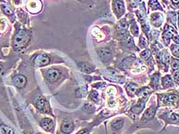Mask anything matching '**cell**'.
<instances>
[{
    "mask_svg": "<svg viewBox=\"0 0 179 134\" xmlns=\"http://www.w3.org/2000/svg\"><path fill=\"white\" fill-rule=\"evenodd\" d=\"M30 41V36L26 31L19 30L15 34L13 41V46L15 50H21L28 45Z\"/></svg>",
    "mask_w": 179,
    "mask_h": 134,
    "instance_id": "6da1fadb",
    "label": "cell"
},
{
    "mask_svg": "<svg viewBox=\"0 0 179 134\" xmlns=\"http://www.w3.org/2000/svg\"><path fill=\"white\" fill-rule=\"evenodd\" d=\"M35 104L36 107L41 111V112H44V113H48L50 111V107L48 104L47 103V101L45 100V99L41 97V96H39L38 98L36 99L35 101Z\"/></svg>",
    "mask_w": 179,
    "mask_h": 134,
    "instance_id": "7a4b0ae2",
    "label": "cell"
},
{
    "mask_svg": "<svg viewBox=\"0 0 179 134\" xmlns=\"http://www.w3.org/2000/svg\"><path fill=\"white\" fill-rule=\"evenodd\" d=\"M98 56L103 62H108L113 56V52H111L109 48H100L97 51Z\"/></svg>",
    "mask_w": 179,
    "mask_h": 134,
    "instance_id": "3957f363",
    "label": "cell"
},
{
    "mask_svg": "<svg viewBox=\"0 0 179 134\" xmlns=\"http://www.w3.org/2000/svg\"><path fill=\"white\" fill-rule=\"evenodd\" d=\"M73 129H74V124L71 119H65L63 121L61 127V129L64 133L70 134L73 132Z\"/></svg>",
    "mask_w": 179,
    "mask_h": 134,
    "instance_id": "277c9868",
    "label": "cell"
},
{
    "mask_svg": "<svg viewBox=\"0 0 179 134\" xmlns=\"http://www.w3.org/2000/svg\"><path fill=\"white\" fill-rule=\"evenodd\" d=\"M113 10L118 18H120L123 14L125 8L122 0H113Z\"/></svg>",
    "mask_w": 179,
    "mask_h": 134,
    "instance_id": "5b68a950",
    "label": "cell"
},
{
    "mask_svg": "<svg viewBox=\"0 0 179 134\" xmlns=\"http://www.w3.org/2000/svg\"><path fill=\"white\" fill-rule=\"evenodd\" d=\"M178 100L179 97L178 95H176V94H168L164 96V98H163V103L165 105H168V106H172V105H174L175 104H177L178 101Z\"/></svg>",
    "mask_w": 179,
    "mask_h": 134,
    "instance_id": "8992f818",
    "label": "cell"
},
{
    "mask_svg": "<svg viewBox=\"0 0 179 134\" xmlns=\"http://www.w3.org/2000/svg\"><path fill=\"white\" fill-rule=\"evenodd\" d=\"M50 62L49 57L47 55H38L34 60V63L36 67H43L48 64Z\"/></svg>",
    "mask_w": 179,
    "mask_h": 134,
    "instance_id": "52a82bcc",
    "label": "cell"
},
{
    "mask_svg": "<svg viewBox=\"0 0 179 134\" xmlns=\"http://www.w3.org/2000/svg\"><path fill=\"white\" fill-rule=\"evenodd\" d=\"M41 127L46 131H52L54 129V122L49 118H44L41 120Z\"/></svg>",
    "mask_w": 179,
    "mask_h": 134,
    "instance_id": "ba28073f",
    "label": "cell"
},
{
    "mask_svg": "<svg viewBox=\"0 0 179 134\" xmlns=\"http://www.w3.org/2000/svg\"><path fill=\"white\" fill-rule=\"evenodd\" d=\"M13 82L17 87L21 88V87H24L25 86L26 83H27V79L25 76L19 74L13 78Z\"/></svg>",
    "mask_w": 179,
    "mask_h": 134,
    "instance_id": "9c48e42d",
    "label": "cell"
},
{
    "mask_svg": "<svg viewBox=\"0 0 179 134\" xmlns=\"http://www.w3.org/2000/svg\"><path fill=\"white\" fill-rule=\"evenodd\" d=\"M59 76H60V72L56 69H50L47 71V74H46L47 79L51 82L56 80L59 78Z\"/></svg>",
    "mask_w": 179,
    "mask_h": 134,
    "instance_id": "30bf717a",
    "label": "cell"
},
{
    "mask_svg": "<svg viewBox=\"0 0 179 134\" xmlns=\"http://www.w3.org/2000/svg\"><path fill=\"white\" fill-rule=\"evenodd\" d=\"M78 67H79V68L83 72H84L86 74L91 73L94 70V68L90 64L87 63V62H80V63H78Z\"/></svg>",
    "mask_w": 179,
    "mask_h": 134,
    "instance_id": "8fae6325",
    "label": "cell"
},
{
    "mask_svg": "<svg viewBox=\"0 0 179 134\" xmlns=\"http://www.w3.org/2000/svg\"><path fill=\"white\" fill-rule=\"evenodd\" d=\"M136 94L137 96H139V98L146 101V100L148 98V96H149L150 94V90L148 89V87H143L142 89L138 90L136 92Z\"/></svg>",
    "mask_w": 179,
    "mask_h": 134,
    "instance_id": "7c38bea8",
    "label": "cell"
},
{
    "mask_svg": "<svg viewBox=\"0 0 179 134\" xmlns=\"http://www.w3.org/2000/svg\"><path fill=\"white\" fill-rule=\"evenodd\" d=\"M123 124H124V120L123 118H117L116 119L112 122L111 123V127L113 130L115 131H119L123 127Z\"/></svg>",
    "mask_w": 179,
    "mask_h": 134,
    "instance_id": "4fadbf2b",
    "label": "cell"
},
{
    "mask_svg": "<svg viewBox=\"0 0 179 134\" xmlns=\"http://www.w3.org/2000/svg\"><path fill=\"white\" fill-rule=\"evenodd\" d=\"M41 3L38 0H31L29 1L28 3V9L31 10L33 12H38L40 9H41Z\"/></svg>",
    "mask_w": 179,
    "mask_h": 134,
    "instance_id": "5bb4252c",
    "label": "cell"
},
{
    "mask_svg": "<svg viewBox=\"0 0 179 134\" xmlns=\"http://www.w3.org/2000/svg\"><path fill=\"white\" fill-rule=\"evenodd\" d=\"M156 114V108L154 107H151L148 109H147L146 112L144 113L143 120H149L154 117V116Z\"/></svg>",
    "mask_w": 179,
    "mask_h": 134,
    "instance_id": "9a60e30c",
    "label": "cell"
},
{
    "mask_svg": "<svg viewBox=\"0 0 179 134\" xmlns=\"http://www.w3.org/2000/svg\"><path fill=\"white\" fill-rule=\"evenodd\" d=\"M145 107V100H140L136 104H135L134 106H132V111L134 113H137L139 114L142 111V110Z\"/></svg>",
    "mask_w": 179,
    "mask_h": 134,
    "instance_id": "2e32d148",
    "label": "cell"
},
{
    "mask_svg": "<svg viewBox=\"0 0 179 134\" xmlns=\"http://www.w3.org/2000/svg\"><path fill=\"white\" fill-rule=\"evenodd\" d=\"M152 22L154 25L159 26L162 22V16L160 14H153L152 15Z\"/></svg>",
    "mask_w": 179,
    "mask_h": 134,
    "instance_id": "e0dca14e",
    "label": "cell"
},
{
    "mask_svg": "<svg viewBox=\"0 0 179 134\" xmlns=\"http://www.w3.org/2000/svg\"><path fill=\"white\" fill-rule=\"evenodd\" d=\"M0 134H14V133L10 127L5 125H2L0 127Z\"/></svg>",
    "mask_w": 179,
    "mask_h": 134,
    "instance_id": "ac0fdd59",
    "label": "cell"
},
{
    "mask_svg": "<svg viewBox=\"0 0 179 134\" xmlns=\"http://www.w3.org/2000/svg\"><path fill=\"white\" fill-rule=\"evenodd\" d=\"M162 84L164 87H172L174 85V83L169 76H165L162 79Z\"/></svg>",
    "mask_w": 179,
    "mask_h": 134,
    "instance_id": "d6986e66",
    "label": "cell"
},
{
    "mask_svg": "<svg viewBox=\"0 0 179 134\" xmlns=\"http://www.w3.org/2000/svg\"><path fill=\"white\" fill-rule=\"evenodd\" d=\"M168 119L172 123H177L179 122V115L174 113H170L168 115Z\"/></svg>",
    "mask_w": 179,
    "mask_h": 134,
    "instance_id": "ffe728a7",
    "label": "cell"
},
{
    "mask_svg": "<svg viewBox=\"0 0 179 134\" xmlns=\"http://www.w3.org/2000/svg\"><path fill=\"white\" fill-rule=\"evenodd\" d=\"M149 5H150V7H151L153 10L162 9V8H161L160 5L158 4L157 0H150V2H149Z\"/></svg>",
    "mask_w": 179,
    "mask_h": 134,
    "instance_id": "44dd1931",
    "label": "cell"
},
{
    "mask_svg": "<svg viewBox=\"0 0 179 134\" xmlns=\"http://www.w3.org/2000/svg\"><path fill=\"white\" fill-rule=\"evenodd\" d=\"M137 88V85L133 84V83H130L129 84L126 86V90H127L128 93L130 94H132L136 91V90Z\"/></svg>",
    "mask_w": 179,
    "mask_h": 134,
    "instance_id": "7402d4cb",
    "label": "cell"
},
{
    "mask_svg": "<svg viewBox=\"0 0 179 134\" xmlns=\"http://www.w3.org/2000/svg\"><path fill=\"white\" fill-rule=\"evenodd\" d=\"M90 98L93 101L97 102L98 101V98H99V94L97 91H92L90 94Z\"/></svg>",
    "mask_w": 179,
    "mask_h": 134,
    "instance_id": "603a6c76",
    "label": "cell"
},
{
    "mask_svg": "<svg viewBox=\"0 0 179 134\" xmlns=\"http://www.w3.org/2000/svg\"><path fill=\"white\" fill-rule=\"evenodd\" d=\"M125 42L129 46L133 45V40H132V38H131V36H130L129 35H126V36Z\"/></svg>",
    "mask_w": 179,
    "mask_h": 134,
    "instance_id": "cb8c5ba5",
    "label": "cell"
},
{
    "mask_svg": "<svg viewBox=\"0 0 179 134\" xmlns=\"http://www.w3.org/2000/svg\"><path fill=\"white\" fill-rule=\"evenodd\" d=\"M172 52L174 55L177 57H179V46H172Z\"/></svg>",
    "mask_w": 179,
    "mask_h": 134,
    "instance_id": "d4e9b609",
    "label": "cell"
},
{
    "mask_svg": "<svg viewBox=\"0 0 179 134\" xmlns=\"http://www.w3.org/2000/svg\"><path fill=\"white\" fill-rule=\"evenodd\" d=\"M149 54H150V52H149L148 50H145L144 52H142L141 54H140V56H141L142 58L146 59L148 58V56H149Z\"/></svg>",
    "mask_w": 179,
    "mask_h": 134,
    "instance_id": "484cf974",
    "label": "cell"
},
{
    "mask_svg": "<svg viewBox=\"0 0 179 134\" xmlns=\"http://www.w3.org/2000/svg\"><path fill=\"white\" fill-rule=\"evenodd\" d=\"M118 26H119V28H120L121 29H123V30H126V28H127L128 27V25L127 23L126 22V21H121L120 23H119V25H118Z\"/></svg>",
    "mask_w": 179,
    "mask_h": 134,
    "instance_id": "4316f807",
    "label": "cell"
},
{
    "mask_svg": "<svg viewBox=\"0 0 179 134\" xmlns=\"http://www.w3.org/2000/svg\"><path fill=\"white\" fill-rule=\"evenodd\" d=\"M139 45H140V47L141 48L146 47V45H147V41H146V38H145L144 36H141V38H140V43H139Z\"/></svg>",
    "mask_w": 179,
    "mask_h": 134,
    "instance_id": "83f0119b",
    "label": "cell"
},
{
    "mask_svg": "<svg viewBox=\"0 0 179 134\" xmlns=\"http://www.w3.org/2000/svg\"><path fill=\"white\" fill-rule=\"evenodd\" d=\"M2 9H3V11L5 12V14H7V15L12 14V10L10 9L9 7H7L6 5H2Z\"/></svg>",
    "mask_w": 179,
    "mask_h": 134,
    "instance_id": "f1b7e54d",
    "label": "cell"
},
{
    "mask_svg": "<svg viewBox=\"0 0 179 134\" xmlns=\"http://www.w3.org/2000/svg\"><path fill=\"white\" fill-rule=\"evenodd\" d=\"M172 69L174 70H176V69L179 68V61L178 60H173L172 63Z\"/></svg>",
    "mask_w": 179,
    "mask_h": 134,
    "instance_id": "f546056e",
    "label": "cell"
},
{
    "mask_svg": "<svg viewBox=\"0 0 179 134\" xmlns=\"http://www.w3.org/2000/svg\"><path fill=\"white\" fill-rule=\"evenodd\" d=\"M139 3H140V0H130V5H131L132 7L135 8L138 6Z\"/></svg>",
    "mask_w": 179,
    "mask_h": 134,
    "instance_id": "4dcf8cb0",
    "label": "cell"
},
{
    "mask_svg": "<svg viewBox=\"0 0 179 134\" xmlns=\"http://www.w3.org/2000/svg\"><path fill=\"white\" fill-rule=\"evenodd\" d=\"M169 18L171 19V21H172V23H175V21H176V15L174 14V13H171L169 14Z\"/></svg>",
    "mask_w": 179,
    "mask_h": 134,
    "instance_id": "1f68e13d",
    "label": "cell"
},
{
    "mask_svg": "<svg viewBox=\"0 0 179 134\" xmlns=\"http://www.w3.org/2000/svg\"><path fill=\"white\" fill-rule=\"evenodd\" d=\"M174 79L177 83H179V71H176L174 74Z\"/></svg>",
    "mask_w": 179,
    "mask_h": 134,
    "instance_id": "d6a6232c",
    "label": "cell"
},
{
    "mask_svg": "<svg viewBox=\"0 0 179 134\" xmlns=\"http://www.w3.org/2000/svg\"><path fill=\"white\" fill-rule=\"evenodd\" d=\"M132 31L133 32L135 36H136L137 34H138V28H137V26L136 25H133L132 27Z\"/></svg>",
    "mask_w": 179,
    "mask_h": 134,
    "instance_id": "836d02e7",
    "label": "cell"
},
{
    "mask_svg": "<svg viewBox=\"0 0 179 134\" xmlns=\"http://www.w3.org/2000/svg\"><path fill=\"white\" fill-rule=\"evenodd\" d=\"M89 130L87 129H82V130H80V132H78L77 134H89Z\"/></svg>",
    "mask_w": 179,
    "mask_h": 134,
    "instance_id": "e575fe53",
    "label": "cell"
},
{
    "mask_svg": "<svg viewBox=\"0 0 179 134\" xmlns=\"http://www.w3.org/2000/svg\"><path fill=\"white\" fill-rule=\"evenodd\" d=\"M173 40H174V42L175 43H177V44H179V37L178 36H174V38H173Z\"/></svg>",
    "mask_w": 179,
    "mask_h": 134,
    "instance_id": "d590c367",
    "label": "cell"
},
{
    "mask_svg": "<svg viewBox=\"0 0 179 134\" xmlns=\"http://www.w3.org/2000/svg\"><path fill=\"white\" fill-rule=\"evenodd\" d=\"M3 67H2V66L0 65V78H1V77H2V75H3Z\"/></svg>",
    "mask_w": 179,
    "mask_h": 134,
    "instance_id": "8d00e7d4",
    "label": "cell"
},
{
    "mask_svg": "<svg viewBox=\"0 0 179 134\" xmlns=\"http://www.w3.org/2000/svg\"><path fill=\"white\" fill-rule=\"evenodd\" d=\"M172 2H173V3H174V4H178V3H179V0H172Z\"/></svg>",
    "mask_w": 179,
    "mask_h": 134,
    "instance_id": "74e56055",
    "label": "cell"
},
{
    "mask_svg": "<svg viewBox=\"0 0 179 134\" xmlns=\"http://www.w3.org/2000/svg\"><path fill=\"white\" fill-rule=\"evenodd\" d=\"M33 134H37V133H33Z\"/></svg>",
    "mask_w": 179,
    "mask_h": 134,
    "instance_id": "f35d334b",
    "label": "cell"
},
{
    "mask_svg": "<svg viewBox=\"0 0 179 134\" xmlns=\"http://www.w3.org/2000/svg\"><path fill=\"white\" fill-rule=\"evenodd\" d=\"M139 134H140V133H139Z\"/></svg>",
    "mask_w": 179,
    "mask_h": 134,
    "instance_id": "ab89813d",
    "label": "cell"
}]
</instances>
